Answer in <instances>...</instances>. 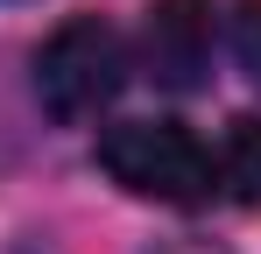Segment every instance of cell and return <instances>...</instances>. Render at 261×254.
I'll return each mask as SVG.
<instances>
[{"label": "cell", "mask_w": 261, "mask_h": 254, "mask_svg": "<svg viewBox=\"0 0 261 254\" xmlns=\"http://www.w3.org/2000/svg\"><path fill=\"white\" fill-rule=\"evenodd\" d=\"M141 64L170 92L205 85V71H212V0H155L148 21H141Z\"/></svg>", "instance_id": "3957f363"}, {"label": "cell", "mask_w": 261, "mask_h": 254, "mask_svg": "<svg viewBox=\"0 0 261 254\" xmlns=\"http://www.w3.org/2000/svg\"><path fill=\"white\" fill-rule=\"evenodd\" d=\"M120 85H127V42L99 14H71L36 49V99H43L49 120H64V127L99 120L120 99Z\"/></svg>", "instance_id": "6da1fadb"}, {"label": "cell", "mask_w": 261, "mask_h": 254, "mask_svg": "<svg viewBox=\"0 0 261 254\" xmlns=\"http://www.w3.org/2000/svg\"><path fill=\"white\" fill-rule=\"evenodd\" d=\"M148 254H219V247H198V240H170V247H148Z\"/></svg>", "instance_id": "8992f818"}, {"label": "cell", "mask_w": 261, "mask_h": 254, "mask_svg": "<svg viewBox=\"0 0 261 254\" xmlns=\"http://www.w3.org/2000/svg\"><path fill=\"white\" fill-rule=\"evenodd\" d=\"M212 176H219V191H226L233 205L261 212V120H254V113H240V120L226 127V141H219V163H212Z\"/></svg>", "instance_id": "277c9868"}, {"label": "cell", "mask_w": 261, "mask_h": 254, "mask_svg": "<svg viewBox=\"0 0 261 254\" xmlns=\"http://www.w3.org/2000/svg\"><path fill=\"white\" fill-rule=\"evenodd\" d=\"M233 49H240L247 78L261 85V0H240V7H233Z\"/></svg>", "instance_id": "5b68a950"}, {"label": "cell", "mask_w": 261, "mask_h": 254, "mask_svg": "<svg viewBox=\"0 0 261 254\" xmlns=\"http://www.w3.org/2000/svg\"><path fill=\"white\" fill-rule=\"evenodd\" d=\"M99 169L155 205H205L212 198V156L176 120H120L99 134Z\"/></svg>", "instance_id": "7a4b0ae2"}]
</instances>
